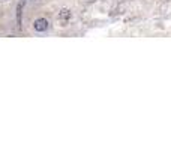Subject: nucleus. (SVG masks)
Wrapping results in <instances>:
<instances>
[{"label":"nucleus","mask_w":171,"mask_h":150,"mask_svg":"<svg viewBox=\"0 0 171 150\" xmlns=\"http://www.w3.org/2000/svg\"><path fill=\"white\" fill-rule=\"evenodd\" d=\"M69 20H71V11L66 9V8L60 9V12L57 15V21L60 23V26H66L69 23Z\"/></svg>","instance_id":"f257e3e1"},{"label":"nucleus","mask_w":171,"mask_h":150,"mask_svg":"<svg viewBox=\"0 0 171 150\" xmlns=\"http://www.w3.org/2000/svg\"><path fill=\"white\" fill-rule=\"evenodd\" d=\"M48 26H50V23H48L47 18H38V20L33 21V29H35L36 32H39V33L45 32V30L48 29Z\"/></svg>","instance_id":"f03ea898"},{"label":"nucleus","mask_w":171,"mask_h":150,"mask_svg":"<svg viewBox=\"0 0 171 150\" xmlns=\"http://www.w3.org/2000/svg\"><path fill=\"white\" fill-rule=\"evenodd\" d=\"M26 2L21 0L17 6V24H18V29H21V17H23V8H24Z\"/></svg>","instance_id":"7ed1b4c3"}]
</instances>
